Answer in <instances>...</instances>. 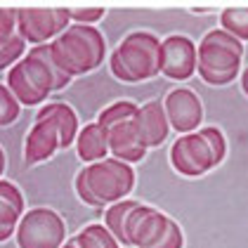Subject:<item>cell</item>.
Instances as JSON below:
<instances>
[{"instance_id":"obj_25","label":"cell","mask_w":248,"mask_h":248,"mask_svg":"<svg viewBox=\"0 0 248 248\" xmlns=\"http://www.w3.org/2000/svg\"><path fill=\"white\" fill-rule=\"evenodd\" d=\"M19 29V10L17 7H2L0 10V40L12 38Z\"/></svg>"},{"instance_id":"obj_13","label":"cell","mask_w":248,"mask_h":248,"mask_svg":"<svg viewBox=\"0 0 248 248\" xmlns=\"http://www.w3.org/2000/svg\"><path fill=\"white\" fill-rule=\"evenodd\" d=\"M135 125H137V133H140L147 149L161 147L168 140V135H170V121L166 116L163 102L142 104L137 109V116H135Z\"/></svg>"},{"instance_id":"obj_18","label":"cell","mask_w":248,"mask_h":248,"mask_svg":"<svg viewBox=\"0 0 248 248\" xmlns=\"http://www.w3.org/2000/svg\"><path fill=\"white\" fill-rule=\"evenodd\" d=\"M76 152H78V158L85 161L88 166L97 163V161H104V158H109V137H107V133L97 123H88L78 133Z\"/></svg>"},{"instance_id":"obj_10","label":"cell","mask_w":248,"mask_h":248,"mask_svg":"<svg viewBox=\"0 0 248 248\" xmlns=\"http://www.w3.org/2000/svg\"><path fill=\"white\" fill-rule=\"evenodd\" d=\"M163 109L170 121V128L180 135L196 133L203 121V104L189 88H177L168 93L163 99Z\"/></svg>"},{"instance_id":"obj_14","label":"cell","mask_w":248,"mask_h":248,"mask_svg":"<svg viewBox=\"0 0 248 248\" xmlns=\"http://www.w3.org/2000/svg\"><path fill=\"white\" fill-rule=\"evenodd\" d=\"M107 137H109V154L114 158H118V161H123V163H140L149 152L144 147L140 133H137L135 118L111 128L107 133Z\"/></svg>"},{"instance_id":"obj_3","label":"cell","mask_w":248,"mask_h":248,"mask_svg":"<svg viewBox=\"0 0 248 248\" xmlns=\"http://www.w3.org/2000/svg\"><path fill=\"white\" fill-rule=\"evenodd\" d=\"M59 69L71 78L95 71L107 57V40L97 26L71 24L59 38L50 43Z\"/></svg>"},{"instance_id":"obj_6","label":"cell","mask_w":248,"mask_h":248,"mask_svg":"<svg viewBox=\"0 0 248 248\" xmlns=\"http://www.w3.org/2000/svg\"><path fill=\"white\" fill-rule=\"evenodd\" d=\"M128 241L130 248H182L185 234L180 225L158 208L140 203L128 217Z\"/></svg>"},{"instance_id":"obj_28","label":"cell","mask_w":248,"mask_h":248,"mask_svg":"<svg viewBox=\"0 0 248 248\" xmlns=\"http://www.w3.org/2000/svg\"><path fill=\"white\" fill-rule=\"evenodd\" d=\"M62 248H80V246L76 244V239H69V241H66V244H64Z\"/></svg>"},{"instance_id":"obj_8","label":"cell","mask_w":248,"mask_h":248,"mask_svg":"<svg viewBox=\"0 0 248 248\" xmlns=\"http://www.w3.org/2000/svg\"><path fill=\"white\" fill-rule=\"evenodd\" d=\"M71 26L69 7H19V33L26 43L45 45L59 38Z\"/></svg>"},{"instance_id":"obj_26","label":"cell","mask_w":248,"mask_h":248,"mask_svg":"<svg viewBox=\"0 0 248 248\" xmlns=\"http://www.w3.org/2000/svg\"><path fill=\"white\" fill-rule=\"evenodd\" d=\"M69 10H71V21L83 24V26H93L95 21H99L107 15L104 7H69Z\"/></svg>"},{"instance_id":"obj_5","label":"cell","mask_w":248,"mask_h":248,"mask_svg":"<svg viewBox=\"0 0 248 248\" xmlns=\"http://www.w3.org/2000/svg\"><path fill=\"white\" fill-rule=\"evenodd\" d=\"M199 50L196 74L208 85H229L234 78L241 76V59H244V43L229 36L227 31L215 29L206 33Z\"/></svg>"},{"instance_id":"obj_16","label":"cell","mask_w":248,"mask_h":248,"mask_svg":"<svg viewBox=\"0 0 248 248\" xmlns=\"http://www.w3.org/2000/svg\"><path fill=\"white\" fill-rule=\"evenodd\" d=\"M36 118H47L55 123V128L62 135V149H69L78 140V116L76 111L66 104V102H50L45 107H40Z\"/></svg>"},{"instance_id":"obj_9","label":"cell","mask_w":248,"mask_h":248,"mask_svg":"<svg viewBox=\"0 0 248 248\" xmlns=\"http://www.w3.org/2000/svg\"><path fill=\"white\" fill-rule=\"evenodd\" d=\"M199 50L187 36H168L161 40V74L170 80H187L196 74Z\"/></svg>"},{"instance_id":"obj_27","label":"cell","mask_w":248,"mask_h":248,"mask_svg":"<svg viewBox=\"0 0 248 248\" xmlns=\"http://www.w3.org/2000/svg\"><path fill=\"white\" fill-rule=\"evenodd\" d=\"M241 88H244V93L248 95V66L241 71Z\"/></svg>"},{"instance_id":"obj_17","label":"cell","mask_w":248,"mask_h":248,"mask_svg":"<svg viewBox=\"0 0 248 248\" xmlns=\"http://www.w3.org/2000/svg\"><path fill=\"white\" fill-rule=\"evenodd\" d=\"M5 85L15 93V97L19 99L24 107H38L40 102H45V97H50V93H45L36 83V78L26 71L24 64H17L7 71V78H5Z\"/></svg>"},{"instance_id":"obj_15","label":"cell","mask_w":248,"mask_h":248,"mask_svg":"<svg viewBox=\"0 0 248 248\" xmlns=\"http://www.w3.org/2000/svg\"><path fill=\"white\" fill-rule=\"evenodd\" d=\"M24 196L17 185L0 180V239H10L17 234L21 217H24Z\"/></svg>"},{"instance_id":"obj_20","label":"cell","mask_w":248,"mask_h":248,"mask_svg":"<svg viewBox=\"0 0 248 248\" xmlns=\"http://www.w3.org/2000/svg\"><path fill=\"white\" fill-rule=\"evenodd\" d=\"M74 239L80 248H121V244L107 229V225H88V227L80 229Z\"/></svg>"},{"instance_id":"obj_21","label":"cell","mask_w":248,"mask_h":248,"mask_svg":"<svg viewBox=\"0 0 248 248\" xmlns=\"http://www.w3.org/2000/svg\"><path fill=\"white\" fill-rule=\"evenodd\" d=\"M137 109H140V107H135L133 102H128V99L116 102V104L107 107L102 114L97 116V125H99L104 133H109L116 125H121V123H125V121H133L135 116H137Z\"/></svg>"},{"instance_id":"obj_1","label":"cell","mask_w":248,"mask_h":248,"mask_svg":"<svg viewBox=\"0 0 248 248\" xmlns=\"http://www.w3.org/2000/svg\"><path fill=\"white\" fill-rule=\"evenodd\" d=\"M135 189V170L130 163H123L114 156L85 166L76 175V194L78 199L90 208L114 206L118 201L128 199Z\"/></svg>"},{"instance_id":"obj_12","label":"cell","mask_w":248,"mask_h":248,"mask_svg":"<svg viewBox=\"0 0 248 248\" xmlns=\"http://www.w3.org/2000/svg\"><path fill=\"white\" fill-rule=\"evenodd\" d=\"M59 149H62V135L55 128V123L47 121V118H36V123L26 133V142H24V158H26V163L29 166L45 163Z\"/></svg>"},{"instance_id":"obj_2","label":"cell","mask_w":248,"mask_h":248,"mask_svg":"<svg viewBox=\"0 0 248 248\" xmlns=\"http://www.w3.org/2000/svg\"><path fill=\"white\" fill-rule=\"evenodd\" d=\"M225 156H227V140L215 125L180 135L170 147L172 168L185 177H201L215 170L225 161Z\"/></svg>"},{"instance_id":"obj_24","label":"cell","mask_w":248,"mask_h":248,"mask_svg":"<svg viewBox=\"0 0 248 248\" xmlns=\"http://www.w3.org/2000/svg\"><path fill=\"white\" fill-rule=\"evenodd\" d=\"M21 111V102L15 97V93L7 85H0V123L10 125L19 118Z\"/></svg>"},{"instance_id":"obj_19","label":"cell","mask_w":248,"mask_h":248,"mask_svg":"<svg viewBox=\"0 0 248 248\" xmlns=\"http://www.w3.org/2000/svg\"><path fill=\"white\" fill-rule=\"evenodd\" d=\"M137 206H140V203L133 201V199H123V201H118V203H114V206H109L107 213H104V225H107V229L116 236V241H118L121 246L130 248L125 227H128V217H130V213H133Z\"/></svg>"},{"instance_id":"obj_11","label":"cell","mask_w":248,"mask_h":248,"mask_svg":"<svg viewBox=\"0 0 248 248\" xmlns=\"http://www.w3.org/2000/svg\"><path fill=\"white\" fill-rule=\"evenodd\" d=\"M21 64L26 66V71H29L31 76L36 78V83H38L40 88H43L45 93H50V95L64 90V88L71 83V76L64 74V71L59 69V64L55 62V57H52L50 43L31 47V50L26 52V57L21 59Z\"/></svg>"},{"instance_id":"obj_22","label":"cell","mask_w":248,"mask_h":248,"mask_svg":"<svg viewBox=\"0 0 248 248\" xmlns=\"http://www.w3.org/2000/svg\"><path fill=\"white\" fill-rule=\"evenodd\" d=\"M220 29L236 40H248V7H227L220 12Z\"/></svg>"},{"instance_id":"obj_4","label":"cell","mask_w":248,"mask_h":248,"mask_svg":"<svg viewBox=\"0 0 248 248\" xmlns=\"http://www.w3.org/2000/svg\"><path fill=\"white\" fill-rule=\"evenodd\" d=\"M111 74L123 83H142L161 74V40L149 31L128 33L109 57Z\"/></svg>"},{"instance_id":"obj_23","label":"cell","mask_w":248,"mask_h":248,"mask_svg":"<svg viewBox=\"0 0 248 248\" xmlns=\"http://www.w3.org/2000/svg\"><path fill=\"white\" fill-rule=\"evenodd\" d=\"M24 50H26V40L21 38L19 33H15L12 38H7V40H0V66L7 69V71L12 66H17L21 62Z\"/></svg>"},{"instance_id":"obj_7","label":"cell","mask_w":248,"mask_h":248,"mask_svg":"<svg viewBox=\"0 0 248 248\" xmlns=\"http://www.w3.org/2000/svg\"><path fill=\"white\" fill-rule=\"evenodd\" d=\"M15 236L19 248H62L66 244V225L57 210L33 208L26 210Z\"/></svg>"}]
</instances>
